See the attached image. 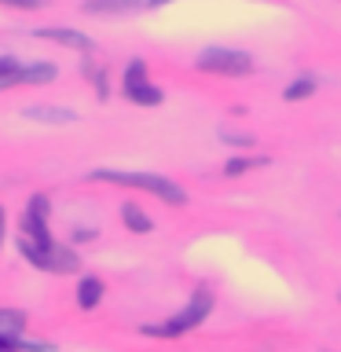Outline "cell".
I'll use <instances>...</instances> for the list:
<instances>
[{"instance_id":"cell-1","label":"cell","mask_w":341,"mask_h":352,"mask_svg":"<svg viewBox=\"0 0 341 352\" xmlns=\"http://www.w3.org/2000/svg\"><path fill=\"white\" fill-rule=\"evenodd\" d=\"M92 180L121 184V187H136V191H151L154 198H162L165 206H184L187 191L180 184H173L169 176H154V173H114V169H96Z\"/></svg>"},{"instance_id":"cell-2","label":"cell","mask_w":341,"mask_h":352,"mask_svg":"<svg viewBox=\"0 0 341 352\" xmlns=\"http://www.w3.org/2000/svg\"><path fill=\"white\" fill-rule=\"evenodd\" d=\"M209 312H213V294H209V290H195L184 312L169 316L165 323H147V327H143V334H151V338H180V334H187V330H195L198 323H206Z\"/></svg>"},{"instance_id":"cell-3","label":"cell","mask_w":341,"mask_h":352,"mask_svg":"<svg viewBox=\"0 0 341 352\" xmlns=\"http://www.w3.org/2000/svg\"><path fill=\"white\" fill-rule=\"evenodd\" d=\"M19 250L33 268L41 272H55V275H70L81 268V257L70 250V246H59V242H30V239H19Z\"/></svg>"},{"instance_id":"cell-4","label":"cell","mask_w":341,"mask_h":352,"mask_svg":"<svg viewBox=\"0 0 341 352\" xmlns=\"http://www.w3.org/2000/svg\"><path fill=\"white\" fill-rule=\"evenodd\" d=\"M198 70L206 74H224V77H246L253 74V59L246 52H231V48H209L198 55Z\"/></svg>"},{"instance_id":"cell-5","label":"cell","mask_w":341,"mask_h":352,"mask_svg":"<svg viewBox=\"0 0 341 352\" xmlns=\"http://www.w3.org/2000/svg\"><path fill=\"white\" fill-rule=\"evenodd\" d=\"M121 88H125V96L132 99V103H140V107H158L162 103V88H154L147 81V63H143V59H132L129 63Z\"/></svg>"},{"instance_id":"cell-6","label":"cell","mask_w":341,"mask_h":352,"mask_svg":"<svg viewBox=\"0 0 341 352\" xmlns=\"http://www.w3.org/2000/svg\"><path fill=\"white\" fill-rule=\"evenodd\" d=\"M22 239H30V242H55L52 228H48V198H44V195L30 198L26 213H22Z\"/></svg>"},{"instance_id":"cell-7","label":"cell","mask_w":341,"mask_h":352,"mask_svg":"<svg viewBox=\"0 0 341 352\" xmlns=\"http://www.w3.org/2000/svg\"><path fill=\"white\" fill-rule=\"evenodd\" d=\"M37 37H44V41H55V44H66V48H77V52H92V41H88L85 33H74V30L44 26V30H37Z\"/></svg>"},{"instance_id":"cell-8","label":"cell","mask_w":341,"mask_h":352,"mask_svg":"<svg viewBox=\"0 0 341 352\" xmlns=\"http://www.w3.org/2000/svg\"><path fill=\"white\" fill-rule=\"evenodd\" d=\"M140 0H85V15H129Z\"/></svg>"},{"instance_id":"cell-9","label":"cell","mask_w":341,"mask_h":352,"mask_svg":"<svg viewBox=\"0 0 341 352\" xmlns=\"http://www.w3.org/2000/svg\"><path fill=\"white\" fill-rule=\"evenodd\" d=\"M99 301H103V279H96V275H85L81 286H77V305L85 308H96Z\"/></svg>"},{"instance_id":"cell-10","label":"cell","mask_w":341,"mask_h":352,"mask_svg":"<svg viewBox=\"0 0 341 352\" xmlns=\"http://www.w3.org/2000/svg\"><path fill=\"white\" fill-rule=\"evenodd\" d=\"M55 81V66L52 63H33L19 70V85H48Z\"/></svg>"},{"instance_id":"cell-11","label":"cell","mask_w":341,"mask_h":352,"mask_svg":"<svg viewBox=\"0 0 341 352\" xmlns=\"http://www.w3.org/2000/svg\"><path fill=\"white\" fill-rule=\"evenodd\" d=\"M26 323H30V316L22 312V308H0V334L19 338L22 330H26Z\"/></svg>"},{"instance_id":"cell-12","label":"cell","mask_w":341,"mask_h":352,"mask_svg":"<svg viewBox=\"0 0 341 352\" xmlns=\"http://www.w3.org/2000/svg\"><path fill=\"white\" fill-rule=\"evenodd\" d=\"M121 220H125V228H129V231H136V235H147V231L154 228V224H151V217L143 213L140 206H132V202H129V206H121Z\"/></svg>"},{"instance_id":"cell-13","label":"cell","mask_w":341,"mask_h":352,"mask_svg":"<svg viewBox=\"0 0 341 352\" xmlns=\"http://www.w3.org/2000/svg\"><path fill=\"white\" fill-rule=\"evenodd\" d=\"M19 70H22V63L15 55H0V92L19 85Z\"/></svg>"},{"instance_id":"cell-14","label":"cell","mask_w":341,"mask_h":352,"mask_svg":"<svg viewBox=\"0 0 341 352\" xmlns=\"http://www.w3.org/2000/svg\"><path fill=\"white\" fill-rule=\"evenodd\" d=\"M26 118H37V121H74L77 114H74V110H59V107H30Z\"/></svg>"},{"instance_id":"cell-15","label":"cell","mask_w":341,"mask_h":352,"mask_svg":"<svg viewBox=\"0 0 341 352\" xmlns=\"http://www.w3.org/2000/svg\"><path fill=\"white\" fill-rule=\"evenodd\" d=\"M257 165H268V158H231L224 165V176H242V173L257 169Z\"/></svg>"},{"instance_id":"cell-16","label":"cell","mask_w":341,"mask_h":352,"mask_svg":"<svg viewBox=\"0 0 341 352\" xmlns=\"http://www.w3.org/2000/svg\"><path fill=\"white\" fill-rule=\"evenodd\" d=\"M312 92H316V81H308V77H301V81H294L290 88H286L283 99H290V103H294V99H308Z\"/></svg>"},{"instance_id":"cell-17","label":"cell","mask_w":341,"mask_h":352,"mask_svg":"<svg viewBox=\"0 0 341 352\" xmlns=\"http://www.w3.org/2000/svg\"><path fill=\"white\" fill-rule=\"evenodd\" d=\"M4 8H22V11H33V8H44V0H0Z\"/></svg>"},{"instance_id":"cell-18","label":"cell","mask_w":341,"mask_h":352,"mask_svg":"<svg viewBox=\"0 0 341 352\" xmlns=\"http://www.w3.org/2000/svg\"><path fill=\"white\" fill-rule=\"evenodd\" d=\"M0 352H22V338L0 334Z\"/></svg>"},{"instance_id":"cell-19","label":"cell","mask_w":341,"mask_h":352,"mask_svg":"<svg viewBox=\"0 0 341 352\" xmlns=\"http://www.w3.org/2000/svg\"><path fill=\"white\" fill-rule=\"evenodd\" d=\"M0 246H4V206H0Z\"/></svg>"},{"instance_id":"cell-20","label":"cell","mask_w":341,"mask_h":352,"mask_svg":"<svg viewBox=\"0 0 341 352\" xmlns=\"http://www.w3.org/2000/svg\"><path fill=\"white\" fill-rule=\"evenodd\" d=\"M147 4H151V8H162V4H169V0H147Z\"/></svg>"}]
</instances>
